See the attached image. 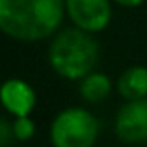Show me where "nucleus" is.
<instances>
[{"mask_svg": "<svg viewBox=\"0 0 147 147\" xmlns=\"http://www.w3.org/2000/svg\"><path fill=\"white\" fill-rule=\"evenodd\" d=\"M99 138V121L90 110L71 106L56 114L50 125L52 147H93Z\"/></svg>", "mask_w": 147, "mask_h": 147, "instance_id": "7ed1b4c3", "label": "nucleus"}, {"mask_svg": "<svg viewBox=\"0 0 147 147\" xmlns=\"http://www.w3.org/2000/svg\"><path fill=\"white\" fill-rule=\"evenodd\" d=\"M11 129H13L15 140L26 142L34 138V134H36V123L30 119V115H19L11 121Z\"/></svg>", "mask_w": 147, "mask_h": 147, "instance_id": "1a4fd4ad", "label": "nucleus"}, {"mask_svg": "<svg viewBox=\"0 0 147 147\" xmlns=\"http://www.w3.org/2000/svg\"><path fill=\"white\" fill-rule=\"evenodd\" d=\"M100 47L91 32L71 26L56 32L49 47V63L56 75L67 80H82L93 73Z\"/></svg>", "mask_w": 147, "mask_h": 147, "instance_id": "f03ea898", "label": "nucleus"}, {"mask_svg": "<svg viewBox=\"0 0 147 147\" xmlns=\"http://www.w3.org/2000/svg\"><path fill=\"white\" fill-rule=\"evenodd\" d=\"M65 13L71 22L86 32H102L112 21L110 0H65Z\"/></svg>", "mask_w": 147, "mask_h": 147, "instance_id": "39448f33", "label": "nucleus"}, {"mask_svg": "<svg viewBox=\"0 0 147 147\" xmlns=\"http://www.w3.org/2000/svg\"><path fill=\"white\" fill-rule=\"evenodd\" d=\"M9 138H13V140H15L11 123L7 121L6 117H2V119H0V145L7 147V145H9Z\"/></svg>", "mask_w": 147, "mask_h": 147, "instance_id": "9d476101", "label": "nucleus"}, {"mask_svg": "<svg viewBox=\"0 0 147 147\" xmlns=\"http://www.w3.org/2000/svg\"><path fill=\"white\" fill-rule=\"evenodd\" d=\"M114 130L123 144H147V97L127 100L115 114Z\"/></svg>", "mask_w": 147, "mask_h": 147, "instance_id": "20e7f679", "label": "nucleus"}, {"mask_svg": "<svg viewBox=\"0 0 147 147\" xmlns=\"http://www.w3.org/2000/svg\"><path fill=\"white\" fill-rule=\"evenodd\" d=\"M80 97L88 102L97 104L112 93V80L102 73H90L80 80Z\"/></svg>", "mask_w": 147, "mask_h": 147, "instance_id": "6e6552de", "label": "nucleus"}, {"mask_svg": "<svg viewBox=\"0 0 147 147\" xmlns=\"http://www.w3.org/2000/svg\"><path fill=\"white\" fill-rule=\"evenodd\" d=\"M112 2L119 4V6H123V7H138V6H142L145 0H112Z\"/></svg>", "mask_w": 147, "mask_h": 147, "instance_id": "9b49d317", "label": "nucleus"}, {"mask_svg": "<svg viewBox=\"0 0 147 147\" xmlns=\"http://www.w3.org/2000/svg\"><path fill=\"white\" fill-rule=\"evenodd\" d=\"M63 15L65 0H0V30L24 43L56 34Z\"/></svg>", "mask_w": 147, "mask_h": 147, "instance_id": "f257e3e1", "label": "nucleus"}, {"mask_svg": "<svg viewBox=\"0 0 147 147\" xmlns=\"http://www.w3.org/2000/svg\"><path fill=\"white\" fill-rule=\"evenodd\" d=\"M115 88L125 100H138L147 97V67L132 65V67L125 69L119 75Z\"/></svg>", "mask_w": 147, "mask_h": 147, "instance_id": "0eeeda50", "label": "nucleus"}, {"mask_svg": "<svg viewBox=\"0 0 147 147\" xmlns=\"http://www.w3.org/2000/svg\"><path fill=\"white\" fill-rule=\"evenodd\" d=\"M0 99L7 114L15 115H30L36 106V91L26 80L9 78L4 82L0 90Z\"/></svg>", "mask_w": 147, "mask_h": 147, "instance_id": "423d86ee", "label": "nucleus"}]
</instances>
